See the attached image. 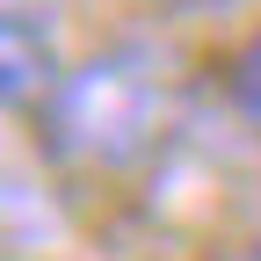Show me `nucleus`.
Segmentation results:
<instances>
[{
    "label": "nucleus",
    "mask_w": 261,
    "mask_h": 261,
    "mask_svg": "<svg viewBox=\"0 0 261 261\" xmlns=\"http://www.w3.org/2000/svg\"><path fill=\"white\" fill-rule=\"evenodd\" d=\"M181 8H189V0H181Z\"/></svg>",
    "instance_id": "nucleus-4"
},
{
    "label": "nucleus",
    "mask_w": 261,
    "mask_h": 261,
    "mask_svg": "<svg viewBox=\"0 0 261 261\" xmlns=\"http://www.w3.org/2000/svg\"><path fill=\"white\" fill-rule=\"evenodd\" d=\"M232 94H240V109L261 123V37L240 51V65H232Z\"/></svg>",
    "instance_id": "nucleus-3"
},
{
    "label": "nucleus",
    "mask_w": 261,
    "mask_h": 261,
    "mask_svg": "<svg viewBox=\"0 0 261 261\" xmlns=\"http://www.w3.org/2000/svg\"><path fill=\"white\" fill-rule=\"evenodd\" d=\"M37 116L51 130V145L80 167H138L167 130V80L138 51H102L73 65Z\"/></svg>",
    "instance_id": "nucleus-1"
},
{
    "label": "nucleus",
    "mask_w": 261,
    "mask_h": 261,
    "mask_svg": "<svg viewBox=\"0 0 261 261\" xmlns=\"http://www.w3.org/2000/svg\"><path fill=\"white\" fill-rule=\"evenodd\" d=\"M58 80H65V73H58L51 37L15 8L8 22H0V94H8V109H29V102L44 109L51 94H58Z\"/></svg>",
    "instance_id": "nucleus-2"
}]
</instances>
